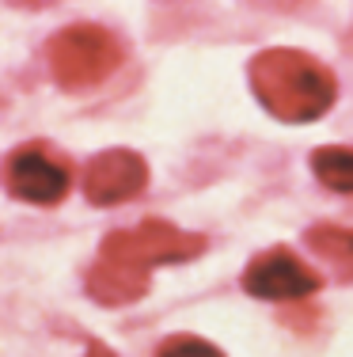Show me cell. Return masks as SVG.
<instances>
[{
	"label": "cell",
	"mask_w": 353,
	"mask_h": 357,
	"mask_svg": "<svg viewBox=\"0 0 353 357\" xmlns=\"http://www.w3.org/2000/svg\"><path fill=\"white\" fill-rule=\"evenodd\" d=\"M122 38L99 23H72L46 42V65L65 91H84L103 84L122 65Z\"/></svg>",
	"instance_id": "3"
},
{
	"label": "cell",
	"mask_w": 353,
	"mask_h": 357,
	"mask_svg": "<svg viewBox=\"0 0 353 357\" xmlns=\"http://www.w3.org/2000/svg\"><path fill=\"white\" fill-rule=\"evenodd\" d=\"M84 357H118V354H114L107 342H99V338H91V342H88V354H84Z\"/></svg>",
	"instance_id": "10"
},
{
	"label": "cell",
	"mask_w": 353,
	"mask_h": 357,
	"mask_svg": "<svg viewBox=\"0 0 353 357\" xmlns=\"http://www.w3.org/2000/svg\"><path fill=\"white\" fill-rule=\"evenodd\" d=\"M205 248L209 240L201 232H187L164 217H148L133 228H118V232L103 236L95 262L84 274V289L103 308H125L148 293L152 270L190 262Z\"/></svg>",
	"instance_id": "1"
},
{
	"label": "cell",
	"mask_w": 353,
	"mask_h": 357,
	"mask_svg": "<svg viewBox=\"0 0 353 357\" xmlns=\"http://www.w3.org/2000/svg\"><path fill=\"white\" fill-rule=\"evenodd\" d=\"M156 357H224V350L201 335H167L156 346Z\"/></svg>",
	"instance_id": "9"
},
{
	"label": "cell",
	"mask_w": 353,
	"mask_h": 357,
	"mask_svg": "<svg viewBox=\"0 0 353 357\" xmlns=\"http://www.w3.org/2000/svg\"><path fill=\"white\" fill-rule=\"evenodd\" d=\"M148 186V164L141 152L133 149H103L91 156L88 172H84V194L91 206H122V202L141 198Z\"/></svg>",
	"instance_id": "6"
},
{
	"label": "cell",
	"mask_w": 353,
	"mask_h": 357,
	"mask_svg": "<svg viewBox=\"0 0 353 357\" xmlns=\"http://www.w3.org/2000/svg\"><path fill=\"white\" fill-rule=\"evenodd\" d=\"M69 164L57 152H49V144L31 141L8 152L4 160V190L15 202H31V206H57L69 194Z\"/></svg>",
	"instance_id": "4"
},
{
	"label": "cell",
	"mask_w": 353,
	"mask_h": 357,
	"mask_svg": "<svg viewBox=\"0 0 353 357\" xmlns=\"http://www.w3.org/2000/svg\"><path fill=\"white\" fill-rule=\"evenodd\" d=\"M247 84L266 114L289 126L315 122L338 99V76L319 57L292 46L258 50L247 65Z\"/></svg>",
	"instance_id": "2"
},
{
	"label": "cell",
	"mask_w": 353,
	"mask_h": 357,
	"mask_svg": "<svg viewBox=\"0 0 353 357\" xmlns=\"http://www.w3.org/2000/svg\"><path fill=\"white\" fill-rule=\"evenodd\" d=\"M319 285H323L319 270L297 259L285 243L255 255L251 266L243 270V289L258 301H304V296L319 293Z\"/></svg>",
	"instance_id": "5"
},
{
	"label": "cell",
	"mask_w": 353,
	"mask_h": 357,
	"mask_svg": "<svg viewBox=\"0 0 353 357\" xmlns=\"http://www.w3.org/2000/svg\"><path fill=\"white\" fill-rule=\"evenodd\" d=\"M304 243H308V251H312L319 262L331 266L334 282L353 285V228L319 220V225H312L304 232Z\"/></svg>",
	"instance_id": "7"
},
{
	"label": "cell",
	"mask_w": 353,
	"mask_h": 357,
	"mask_svg": "<svg viewBox=\"0 0 353 357\" xmlns=\"http://www.w3.org/2000/svg\"><path fill=\"white\" fill-rule=\"evenodd\" d=\"M315 178L334 194H353V149L346 144H323L312 152Z\"/></svg>",
	"instance_id": "8"
}]
</instances>
